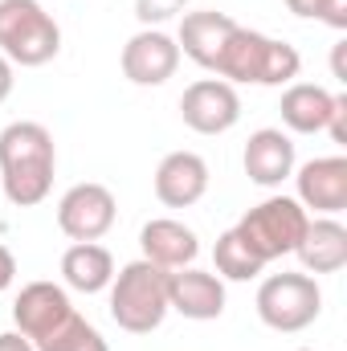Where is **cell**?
<instances>
[{"label": "cell", "instance_id": "obj_1", "mask_svg": "<svg viewBox=\"0 0 347 351\" xmlns=\"http://www.w3.org/2000/svg\"><path fill=\"white\" fill-rule=\"evenodd\" d=\"M180 53L192 58L200 70L217 74L221 82H246V86H290L302 70V58L290 41L254 33L237 25L229 12L204 8V12H184Z\"/></svg>", "mask_w": 347, "mask_h": 351}, {"label": "cell", "instance_id": "obj_2", "mask_svg": "<svg viewBox=\"0 0 347 351\" xmlns=\"http://www.w3.org/2000/svg\"><path fill=\"white\" fill-rule=\"evenodd\" d=\"M58 172V147L53 135L41 123H8L0 131V188L4 200L16 208H33L49 196Z\"/></svg>", "mask_w": 347, "mask_h": 351}, {"label": "cell", "instance_id": "obj_3", "mask_svg": "<svg viewBox=\"0 0 347 351\" xmlns=\"http://www.w3.org/2000/svg\"><path fill=\"white\" fill-rule=\"evenodd\" d=\"M168 274L172 269L139 258L110 278V319L127 335H152L168 319Z\"/></svg>", "mask_w": 347, "mask_h": 351}, {"label": "cell", "instance_id": "obj_4", "mask_svg": "<svg viewBox=\"0 0 347 351\" xmlns=\"http://www.w3.org/2000/svg\"><path fill=\"white\" fill-rule=\"evenodd\" d=\"M62 49L58 21L41 8V0H0V53L12 66H45Z\"/></svg>", "mask_w": 347, "mask_h": 351}, {"label": "cell", "instance_id": "obj_5", "mask_svg": "<svg viewBox=\"0 0 347 351\" xmlns=\"http://www.w3.org/2000/svg\"><path fill=\"white\" fill-rule=\"evenodd\" d=\"M307 221L311 217H307V208L294 196H270V200L254 204L233 229L261 262L270 265L274 258H286V254L298 250V241L307 233Z\"/></svg>", "mask_w": 347, "mask_h": 351}, {"label": "cell", "instance_id": "obj_6", "mask_svg": "<svg viewBox=\"0 0 347 351\" xmlns=\"http://www.w3.org/2000/svg\"><path fill=\"white\" fill-rule=\"evenodd\" d=\"M258 319L270 331H307L323 311V290L311 274H270L258 286Z\"/></svg>", "mask_w": 347, "mask_h": 351}, {"label": "cell", "instance_id": "obj_7", "mask_svg": "<svg viewBox=\"0 0 347 351\" xmlns=\"http://www.w3.org/2000/svg\"><path fill=\"white\" fill-rule=\"evenodd\" d=\"M115 217H119V204H115V192L106 184H74L62 200H58V229L70 237V241H98L115 229Z\"/></svg>", "mask_w": 347, "mask_h": 351}, {"label": "cell", "instance_id": "obj_8", "mask_svg": "<svg viewBox=\"0 0 347 351\" xmlns=\"http://www.w3.org/2000/svg\"><path fill=\"white\" fill-rule=\"evenodd\" d=\"M180 119L196 135H225L241 119V98H237L233 82L200 78V82H192L180 94Z\"/></svg>", "mask_w": 347, "mask_h": 351}, {"label": "cell", "instance_id": "obj_9", "mask_svg": "<svg viewBox=\"0 0 347 351\" xmlns=\"http://www.w3.org/2000/svg\"><path fill=\"white\" fill-rule=\"evenodd\" d=\"M70 315H74V302L53 282H29V286H21V294L12 302V323L33 348H41Z\"/></svg>", "mask_w": 347, "mask_h": 351}, {"label": "cell", "instance_id": "obj_10", "mask_svg": "<svg viewBox=\"0 0 347 351\" xmlns=\"http://www.w3.org/2000/svg\"><path fill=\"white\" fill-rule=\"evenodd\" d=\"M123 78L135 86H164L180 70V45L164 29H139L127 45H123Z\"/></svg>", "mask_w": 347, "mask_h": 351}, {"label": "cell", "instance_id": "obj_11", "mask_svg": "<svg viewBox=\"0 0 347 351\" xmlns=\"http://www.w3.org/2000/svg\"><path fill=\"white\" fill-rule=\"evenodd\" d=\"M298 204L319 213V217H335L347 208V156H319L311 164H302L298 176Z\"/></svg>", "mask_w": 347, "mask_h": 351}, {"label": "cell", "instance_id": "obj_12", "mask_svg": "<svg viewBox=\"0 0 347 351\" xmlns=\"http://www.w3.org/2000/svg\"><path fill=\"white\" fill-rule=\"evenodd\" d=\"M168 306L180 311L184 319L192 323H208V319H221L225 315V282L217 274H204V269H172L168 274Z\"/></svg>", "mask_w": 347, "mask_h": 351}, {"label": "cell", "instance_id": "obj_13", "mask_svg": "<svg viewBox=\"0 0 347 351\" xmlns=\"http://www.w3.org/2000/svg\"><path fill=\"white\" fill-rule=\"evenodd\" d=\"M208 192V164L196 152H168L156 168V196L168 208H192Z\"/></svg>", "mask_w": 347, "mask_h": 351}, {"label": "cell", "instance_id": "obj_14", "mask_svg": "<svg viewBox=\"0 0 347 351\" xmlns=\"http://www.w3.org/2000/svg\"><path fill=\"white\" fill-rule=\"evenodd\" d=\"M241 164H246V176L258 188H278L282 180L294 176V139L278 127H261V131L250 135Z\"/></svg>", "mask_w": 347, "mask_h": 351}, {"label": "cell", "instance_id": "obj_15", "mask_svg": "<svg viewBox=\"0 0 347 351\" xmlns=\"http://www.w3.org/2000/svg\"><path fill=\"white\" fill-rule=\"evenodd\" d=\"M139 250H143L147 262L160 265V269H184V265L196 262L200 237L188 225L172 221V217H160V221H147L139 229Z\"/></svg>", "mask_w": 347, "mask_h": 351}, {"label": "cell", "instance_id": "obj_16", "mask_svg": "<svg viewBox=\"0 0 347 351\" xmlns=\"http://www.w3.org/2000/svg\"><path fill=\"white\" fill-rule=\"evenodd\" d=\"M294 254L302 262V274H339L347 265V229L335 217L307 221V233Z\"/></svg>", "mask_w": 347, "mask_h": 351}, {"label": "cell", "instance_id": "obj_17", "mask_svg": "<svg viewBox=\"0 0 347 351\" xmlns=\"http://www.w3.org/2000/svg\"><path fill=\"white\" fill-rule=\"evenodd\" d=\"M278 110H282V123H286L294 135H319V131H327V123H331L335 94L323 90V86H315V82H290V86L282 90Z\"/></svg>", "mask_w": 347, "mask_h": 351}, {"label": "cell", "instance_id": "obj_18", "mask_svg": "<svg viewBox=\"0 0 347 351\" xmlns=\"http://www.w3.org/2000/svg\"><path fill=\"white\" fill-rule=\"evenodd\" d=\"M62 278H66V286L78 290V294H98V290H106L110 278H115V258H110V250L98 245V241H74V245L62 254Z\"/></svg>", "mask_w": 347, "mask_h": 351}, {"label": "cell", "instance_id": "obj_19", "mask_svg": "<svg viewBox=\"0 0 347 351\" xmlns=\"http://www.w3.org/2000/svg\"><path fill=\"white\" fill-rule=\"evenodd\" d=\"M213 262H217V278H229V282H250V278H258L261 269H265V262L237 237V229H229V233L217 237Z\"/></svg>", "mask_w": 347, "mask_h": 351}, {"label": "cell", "instance_id": "obj_20", "mask_svg": "<svg viewBox=\"0 0 347 351\" xmlns=\"http://www.w3.org/2000/svg\"><path fill=\"white\" fill-rule=\"evenodd\" d=\"M37 351H110V348H106V339L98 335V327H90L86 319L74 311Z\"/></svg>", "mask_w": 347, "mask_h": 351}, {"label": "cell", "instance_id": "obj_21", "mask_svg": "<svg viewBox=\"0 0 347 351\" xmlns=\"http://www.w3.org/2000/svg\"><path fill=\"white\" fill-rule=\"evenodd\" d=\"M188 8V0H135V21L143 25V29H152V25H164V21H172Z\"/></svg>", "mask_w": 347, "mask_h": 351}, {"label": "cell", "instance_id": "obj_22", "mask_svg": "<svg viewBox=\"0 0 347 351\" xmlns=\"http://www.w3.org/2000/svg\"><path fill=\"white\" fill-rule=\"evenodd\" d=\"M327 135H331V143H339V147H347V94H335V110H331Z\"/></svg>", "mask_w": 347, "mask_h": 351}, {"label": "cell", "instance_id": "obj_23", "mask_svg": "<svg viewBox=\"0 0 347 351\" xmlns=\"http://www.w3.org/2000/svg\"><path fill=\"white\" fill-rule=\"evenodd\" d=\"M319 21H323V25H331L335 33H344V29H347V0H323Z\"/></svg>", "mask_w": 347, "mask_h": 351}, {"label": "cell", "instance_id": "obj_24", "mask_svg": "<svg viewBox=\"0 0 347 351\" xmlns=\"http://www.w3.org/2000/svg\"><path fill=\"white\" fill-rule=\"evenodd\" d=\"M16 282V258L8 254V245H0V294Z\"/></svg>", "mask_w": 347, "mask_h": 351}, {"label": "cell", "instance_id": "obj_25", "mask_svg": "<svg viewBox=\"0 0 347 351\" xmlns=\"http://www.w3.org/2000/svg\"><path fill=\"white\" fill-rule=\"evenodd\" d=\"M286 8H290L294 16H307V21H319V8H323V0H286Z\"/></svg>", "mask_w": 347, "mask_h": 351}, {"label": "cell", "instance_id": "obj_26", "mask_svg": "<svg viewBox=\"0 0 347 351\" xmlns=\"http://www.w3.org/2000/svg\"><path fill=\"white\" fill-rule=\"evenodd\" d=\"M0 351H37V348H33L21 331H4V335H0Z\"/></svg>", "mask_w": 347, "mask_h": 351}, {"label": "cell", "instance_id": "obj_27", "mask_svg": "<svg viewBox=\"0 0 347 351\" xmlns=\"http://www.w3.org/2000/svg\"><path fill=\"white\" fill-rule=\"evenodd\" d=\"M12 82H16V78H12V62H8V58L0 53V102H4L8 94H12Z\"/></svg>", "mask_w": 347, "mask_h": 351}, {"label": "cell", "instance_id": "obj_28", "mask_svg": "<svg viewBox=\"0 0 347 351\" xmlns=\"http://www.w3.org/2000/svg\"><path fill=\"white\" fill-rule=\"evenodd\" d=\"M344 41H339V45H335V58H331V66H335V78H339V82H347V74H344Z\"/></svg>", "mask_w": 347, "mask_h": 351}, {"label": "cell", "instance_id": "obj_29", "mask_svg": "<svg viewBox=\"0 0 347 351\" xmlns=\"http://www.w3.org/2000/svg\"><path fill=\"white\" fill-rule=\"evenodd\" d=\"M298 351H307V348H298Z\"/></svg>", "mask_w": 347, "mask_h": 351}]
</instances>
